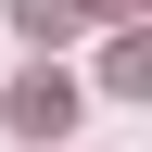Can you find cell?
Returning a JSON list of instances; mask_svg holds the SVG:
<instances>
[{
	"instance_id": "cell-1",
	"label": "cell",
	"mask_w": 152,
	"mask_h": 152,
	"mask_svg": "<svg viewBox=\"0 0 152 152\" xmlns=\"http://www.w3.org/2000/svg\"><path fill=\"white\" fill-rule=\"evenodd\" d=\"M76 102H89V89H76V76L51 64V51H38V64L13 76V127H26V140H64V127H76Z\"/></svg>"
},
{
	"instance_id": "cell-2",
	"label": "cell",
	"mask_w": 152,
	"mask_h": 152,
	"mask_svg": "<svg viewBox=\"0 0 152 152\" xmlns=\"http://www.w3.org/2000/svg\"><path fill=\"white\" fill-rule=\"evenodd\" d=\"M102 89H114V102H152V38H140V26H114V51H102Z\"/></svg>"
},
{
	"instance_id": "cell-3",
	"label": "cell",
	"mask_w": 152,
	"mask_h": 152,
	"mask_svg": "<svg viewBox=\"0 0 152 152\" xmlns=\"http://www.w3.org/2000/svg\"><path fill=\"white\" fill-rule=\"evenodd\" d=\"M13 26H26V38H38V51H64V38H76V26H89V0H13Z\"/></svg>"
},
{
	"instance_id": "cell-4",
	"label": "cell",
	"mask_w": 152,
	"mask_h": 152,
	"mask_svg": "<svg viewBox=\"0 0 152 152\" xmlns=\"http://www.w3.org/2000/svg\"><path fill=\"white\" fill-rule=\"evenodd\" d=\"M89 13H114V26H140V0H89Z\"/></svg>"
}]
</instances>
